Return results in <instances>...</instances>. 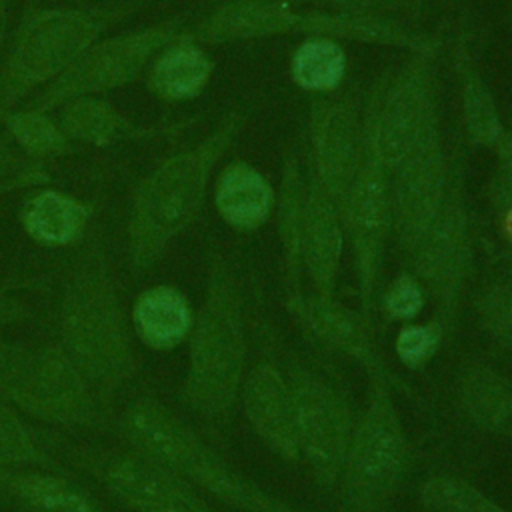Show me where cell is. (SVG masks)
Segmentation results:
<instances>
[{
	"mask_svg": "<svg viewBox=\"0 0 512 512\" xmlns=\"http://www.w3.org/2000/svg\"><path fill=\"white\" fill-rule=\"evenodd\" d=\"M306 198V168H302L298 148L286 146L280 162V178L276 188V234L282 254V268L288 292H300L302 270V224Z\"/></svg>",
	"mask_w": 512,
	"mask_h": 512,
	"instance_id": "obj_27",
	"label": "cell"
},
{
	"mask_svg": "<svg viewBox=\"0 0 512 512\" xmlns=\"http://www.w3.org/2000/svg\"><path fill=\"white\" fill-rule=\"evenodd\" d=\"M64 458L92 476L130 512H186L208 504L200 490L152 456L132 448H104L56 440Z\"/></svg>",
	"mask_w": 512,
	"mask_h": 512,
	"instance_id": "obj_12",
	"label": "cell"
},
{
	"mask_svg": "<svg viewBox=\"0 0 512 512\" xmlns=\"http://www.w3.org/2000/svg\"><path fill=\"white\" fill-rule=\"evenodd\" d=\"M344 244L342 206L306 170L302 270L312 292L328 298L336 296Z\"/></svg>",
	"mask_w": 512,
	"mask_h": 512,
	"instance_id": "obj_18",
	"label": "cell"
},
{
	"mask_svg": "<svg viewBox=\"0 0 512 512\" xmlns=\"http://www.w3.org/2000/svg\"><path fill=\"white\" fill-rule=\"evenodd\" d=\"M46 180L48 176L38 162H24L6 146H0V192L36 186Z\"/></svg>",
	"mask_w": 512,
	"mask_h": 512,
	"instance_id": "obj_37",
	"label": "cell"
},
{
	"mask_svg": "<svg viewBox=\"0 0 512 512\" xmlns=\"http://www.w3.org/2000/svg\"><path fill=\"white\" fill-rule=\"evenodd\" d=\"M472 310L478 326L492 342L512 348V278H496L480 286Z\"/></svg>",
	"mask_w": 512,
	"mask_h": 512,
	"instance_id": "obj_33",
	"label": "cell"
},
{
	"mask_svg": "<svg viewBox=\"0 0 512 512\" xmlns=\"http://www.w3.org/2000/svg\"><path fill=\"white\" fill-rule=\"evenodd\" d=\"M416 496L428 512H512L472 482L454 474H434L420 482Z\"/></svg>",
	"mask_w": 512,
	"mask_h": 512,
	"instance_id": "obj_32",
	"label": "cell"
},
{
	"mask_svg": "<svg viewBox=\"0 0 512 512\" xmlns=\"http://www.w3.org/2000/svg\"><path fill=\"white\" fill-rule=\"evenodd\" d=\"M284 308L314 348L350 360L366 374L388 370L372 336V320L360 310L344 306L336 296L328 298L306 290L286 292Z\"/></svg>",
	"mask_w": 512,
	"mask_h": 512,
	"instance_id": "obj_16",
	"label": "cell"
},
{
	"mask_svg": "<svg viewBox=\"0 0 512 512\" xmlns=\"http://www.w3.org/2000/svg\"><path fill=\"white\" fill-rule=\"evenodd\" d=\"M368 390L346 446L334 486L336 512H386L410 464L412 446L394 400V374H366Z\"/></svg>",
	"mask_w": 512,
	"mask_h": 512,
	"instance_id": "obj_4",
	"label": "cell"
},
{
	"mask_svg": "<svg viewBox=\"0 0 512 512\" xmlns=\"http://www.w3.org/2000/svg\"><path fill=\"white\" fill-rule=\"evenodd\" d=\"M126 12L124 8H36L26 12L0 68V108L12 110L22 98L60 78Z\"/></svg>",
	"mask_w": 512,
	"mask_h": 512,
	"instance_id": "obj_6",
	"label": "cell"
},
{
	"mask_svg": "<svg viewBox=\"0 0 512 512\" xmlns=\"http://www.w3.org/2000/svg\"><path fill=\"white\" fill-rule=\"evenodd\" d=\"M446 332L434 320L406 322L394 340L396 358L410 370L424 368L442 348Z\"/></svg>",
	"mask_w": 512,
	"mask_h": 512,
	"instance_id": "obj_35",
	"label": "cell"
},
{
	"mask_svg": "<svg viewBox=\"0 0 512 512\" xmlns=\"http://www.w3.org/2000/svg\"><path fill=\"white\" fill-rule=\"evenodd\" d=\"M192 322L194 308L188 296L172 284L148 286L132 302V332L150 350L178 348L188 340Z\"/></svg>",
	"mask_w": 512,
	"mask_h": 512,
	"instance_id": "obj_26",
	"label": "cell"
},
{
	"mask_svg": "<svg viewBox=\"0 0 512 512\" xmlns=\"http://www.w3.org/2000/svg\"><path fill=\"white\" fill-rule=\"evenodd\" d=\"M22 350H24L22 344H16V342L0 336V394L22 356Z\"/></svg>",
	"mask_w": 512,
	"mask_h": 512,
	"instance_id": "obj_40",
	"label": "cell"
},
{
	"mask_svg": "<svg viewBox=\"0 0 512 512\" xmlns=\"http://www.w3.org/2000/svg\"><path fill=\"white\" fill-rule=\"evenodd\" d=\"M0 122L14 138L18 148L32 160H48L74 152V142L62 132L60 124L48 114L34 110H4L0 108Z\"/></svg>",
	"mask_w": 512,
	"mask_h": 512,
	"instance_id": "obj_31",
	"label": "cell"
},
{
	"mask_svg": "<svg viewBox=\"0 0 512 512\" xmlns=\"http://www.w3.org/2000/svg\"><path fill=\"white\" fill-rule=\"evenodd\" d=\"M186 16L174 14L154 24L98 38L60 78L36 92L26 110L48 114L82 96H102L132 84L152 58L184 30Z\"/></svg>",
	"mask_w": 512,
	"mask_h": 512,
	"instance_id": "obj_11",
	"label": "cell"
},
{
	"mask_svg": "<svg viewBox=\"0 0 512 512\" xmlns=\"http://www.w3.org/2000/svg\"><path fill=\"white\" fill-rule=\"evenodd\" d=\"M18 412L64 430L102 432L114 426L102 400L58 340L24 346L2 394Z\"/></svg>",
	"mask_w": 512,
	"mask_h": 512,
	"instance_id": "obj_8",
	"label": "cell"
},
{
	"mask_svg": "<svg viewBox=\"0 0 512 512\" xmlns=\"http://www.w3.org/2000/svg\"><path fill=\"white\" fill-rule=\"evenodd\" d=\"M186 512H216L210 504H204V506H198V508H192V510H186Z\"/></svg>",
	"mask_w": 512,
	"mask_h": 512,
	"instance_id": "obj_44",
	"label": "cell"
},
{
	"mask_svg": "<svg viewBox=\"0 0 512 512\" xmlns=\"http://www.w3.org/2000/svg\"><path fill=\"white\" fill-rule=\"evenodd\" d=\"M298 20L300 8L278 0H224L188 32L202 46H222L292 36Z\"/></svg>",
	"mask_w": 512,
	"mask_h": 512,
	"instance_id": "obj_19",
	"label": "cell"
},
{
	"mask_svg": "<svg viewBox=\"0 0 512 512\" xmlns=\"http://www.w3.org/2000/svg\"><path fill=\"white\" fill-rule=\"evenodd\" d=\"M510 6H512V0H510Z\"/></svg>",
	"mask_w": 512,
	"mask_h": 512,
	"instance_id": "obj_46",
	"label": "cell"
},
{
	"mask_svg": "<svg viewBox=\"0 0 512 512\" xmlns=\"http://www.w3.org/2000/svg\"><path fill=\"white\" fill-rule=\"evenodd\" d=\"M238 406L254 436L274 456L290 464L300 462L292 390L278 356L260 350L248 364Z\"/></svg>",
	"mask_w": 512,
	"mask_h": 512,
	"instance_id": "obj_17",
	"label": "cell"
},
{
	"mask_svg": "<svg viewBox=\"0 0 512 512\" xmlns=\"http://www.w3.org/2000/svg\"><path fill=\"white\" fill-rule=\"evenodd\" d=\"M496 154V166L500 168H512V128H504L500 140L492 148Z\"/></svg>",
	"mask_w": 512,
	"mask_h": 512,
	"instance_id": "obj_41",
	"label": "cell"
},
{
	"mask_svg": "<svg viewBox=\"0 0 512 512\" xmlns=\"http://www.w3.org/2000/svg\"><path fill=\"white\" fill-rule=\"evenodd\" d=\"M404 260L434 300L436 312L432 320L442 326L446 338L452 336L474 274V228L466 192V156L460 144L452 146L446 198L416 248Z\"/></svg>",
	"mask_w": 512,
	"mask_h": 512,
	"instance_id": "obj_7",
	"label": "cell"
},
{
	"mask_svg": "<svg viewBox=\"0 0 512 512\" xmlns=\"http://www.w3.org/2000/svg\"><path fill=\"white\" fill-rule=\"evenodd\" d=\"M342 220L352 252L360 312L370 320L380 288L386 246L392 238V216L388 168L366 130L360 166L342 200Z\"/></svg>",
	"mask_w": 512,
	"mask_h": 512,
	"instance_id": "obj_13",
	"label": "cell"
},
{
	"mask_svg": "<svg viewBox=\"0 0 512 512\" xmlns=\"http://www.w3.org/2000/svg\"><path fill=\"white\" fill-rule=\"evenodd\" d=\"M92 214V204L72 194L46 188L24 202L20 224L26 236L36 244L66 248L82 240Z\"/></svg>",
	"mask_w": 512,
	"mask_h": 512,
	"instance_id": "obj_28",
	"label": "cell"
},
{
	"mask_svg": "<svg viewBox=\"0 0 512 512\" xmlns=\"http://www.w3.org/2000/svg\"><path fill=\"white\" fill-rule=\"evenodd\" d=\"M486 196L498 224L512 216V168H494Z\"/></svg>",
	"mask_w": 512,
	"mask_h": 512,
	"instance_id": "obj_38",
	"label": "cell"
},
{
	"mask_svg": "<svg viewBox=\"0 0 512 512\" xmlns=\"http://www.w3.org/2000/svg\"><path fill=\"white\" fill-rule=\"evenodd\" d=\"M8 34V4L6 0H0V50Z\"/></svg>",
	"mask_w": 512,
	"mask_h": 512,
	"instance_id": "obj_43",
	"label": "cell"
},
{
	"mask_svg": "<svg viewBox=\"0 0 512 512\" xmlns=\"http://www.w3.org/2000/svg\"><path fill=\"white\" fill-rule=\"evenodd\" d=\"M276 188L264 172L236 158L214 182V208L222 222L240 234L260 230L274 214Z\"/></svg>",
	"mask_w": 512,
	"mask_h": 512,
	"instance_id": "obj_24",
	"label": "cell"
},
{
	"mask_svg": "<svg viewBox=\"0 0 512 512\" xmlns=\"http://www.w3.org/2000/svg\"><path fill=\"white\" fill-rule=\"evenodd\" d=\"M0 494L24 512H112L80 482L54 470L0 468Z\"/></svg>",
	"mask_w": 512,
	"mask_h": 512,
	"instance_id": "obj_25",
	"label": "cell"
},
{
	"mask_svg": "<svg viewBox=\"0 0 512 512\" xmlns=\"http://www.w3.org/2000/svg\"><path fill=\"white\" fill-rule=\"evenodd\" d=\"M426 298L428 294L422 282L410 270H402L392 278V282L384 290L382 310L390 320L406 324L420 316Z\"/></svg>",
	"mask_w": 512,
	"mask_h": 512,
	"instance_id": "obj_36",
	"label": "cell"
},
{
	"mask_svg": "<svg viewBox=\"0 0 512 512\" xmlns=\"http://www.w3.org/2000/svg\"><path fill=\"white\" fill-rule=\"evenodd\" d=\"M440 42L408 52L404 62L382 72L362 102L364 130L388 172L440 118L436 58Z\"/></svg>",
	"mask_w": 512,
	"mask_h": 512,
	"instance_id": "obj_9",
	"label": "cell"
},
{
	"mask_svg": "<svg viewBox=\"0 0 512 512\" xmlns=\"http://www.w3.org/2000/svg\"><path fill=\"white\" fill-rule=\"evenodd\" d=\"M116 4H120V2H124V8H128V2H134V0H114Z\"/></svg>",
	"mask_w": 512,
	"mask_h": 512,
	"instance_id": "obj_45",
	"label": "cell"
},
{
	"mask_svg": "<svg viewBox=\"0 0 512 512\" xmlns=\"http://www.w3.org/2000/svg\"><path fill=\"white\" fill-rule=\"evenodd\" d=\"M458 412L476 430L512 440V378L498 368L470 360L454 378Z\"/></svg>",
	"mask_w": 512,
	"mask_h": 512,
	"instance_id": "obj_22",
	"label": "cell"
},
{
	"mask_svg": "<svg viewBox=\"0 0 512 512\" xmlns=\"http://www.w3.org/2000/svg\"><path fill=\"white\" fill-rule=\"evenodd\" d=\"M290 80L308 96L334 94L348 74V52L340 40L304 36L290 54Z\"/></svg>",
	"mask_w": 512,
	"mask_h": 512,
	"instance_id": "obj_29",
	"label": "cell"
},
{
	"mask_svg": "<svg viewBox=\"0 0 512 512\" xmlns=\"http://www.w3.org/2000/svg\"><path fill=\"white\" fill-rule=\"evenodd\" d=\"M308 166L312 178L342 206L362 158V102L350 92L310 96Z\"/></svg>",
	"mask_w": 512,
	"mask_h": 512,
	"instance_id": "obj_15",
	"label": "cell"
},
{
	"mask_svg": "<svg viewBox=\"0 0 512 512\" xmlns=\"http://www.w3.org/2000/svg\"><path fill=\"white\" fill-rule=\"evenodd\" d=\"M258 512H298V510L292 504H288L286 500H282V498H278V496H274L266 490L264 496H262Z\"/></svg>",
	"mask_w": 512,
	"mask_h": 512,
	"instance_id": "obj_42",
	"label": "cell"
},
{
	"mask_svg": "<svg viewBox=\"0 0 512 512\" xmlns=\"http://www.w3.org/2000/svg\"><path fill=\"white\" fill-rule=\"evenodd\" d=\"M452 148L446 146L442 120L388 172L392 240L406 258L436 218L450 182Z\"/></svg>",
	"mask_w": 512,
	"mask_h": 512,
	"instance_id": "obj_14",
	"label": "cell"
},
{
	"mask_svg": "<svg viewBox=\"0 0 512 512\" xmlns=\"http://www.w3.org/2000/svg\"><path fill=\"white\" fill-rule=\"evenodd\" d=\"M178 402L214 430H226L248 370V314L236 268L218 246L208 250L206 286L188 334Z\"/></svg>",
	"mask_w": 512,
	"mask_h": 512,
	"instance_id": "obj_1",
	"label": "cell"
},
{
	"mask_svg": "<svg viewBox=\"0 0 512 512\" xmlns=\"http://www.w3.org/2000/svg\"><path fill=\"white\" fill-rule=\"evenodd\" d=\"M452 70L456 78V94L460 108V126L466 144L492 150L504 132V122L474 56L470 32L460 28L452 44Z\"/></svg>",
	"mask_w": 512,
	"mask_h": 512,
	"instance_id": "obj_21",
	"label": "cell"
},
{
	"mask_svg": "<svg viewBox=\"0 0 512 512\" xmlns=\"http://www.w3.org/2000/svg\"><path fill=\"white\" fill-rule=\"evenodd\" d=\"M246 120V108H228L210 132L168 154L138 180L126 216V260L134 276L152 270L170 244L194 224L212 174Z\"/></svg>",
	"mask_w": 512,
	"mask_h": 512,
	"instance_id": "obj_2",
	"label": "cell"
},
{
	"mask_svg": "<svg viewBox=\"0 0 512 512\" xmlns=\"http://www.w3.org/2000/svg\"><path fill=\"white\" fill-rule=\"evenodd\" d=\"M32 316L30 308L16 296L10 294L8 288L0 286V330L16 324L28 322Z\"/></svg>",
	"mask_w": 512,
	"mask_h": 512,
	"instance_id": "obj_39",
	"label": "cell"
},
{
	"mask_svg": "<svg viewBox=\"0 0 512 512\" xmlns=\"http://www.w3.org/2000/svg\"><path fill=\"white\" fill-rule=\"evenodd\" d=\"M58 124L62 132L78 144L108 148L120 142L150 140L156 136H172L182 132L190 122L144 126L122 114L110 100L102 96H82L62 104Z\"/></svg>",
	"mask_w": 512,
	"mask_h": 512,
	"instance_id": "obj_20",
	"label": "cell"
},
{
	"mask_svg": "<svg viewBox=\"0 0 512 512\" xmlns=\"http://www.w3.org/2000/svg\"><path fill=\"white\" fill-rule=\"evenodd\" d=\"M56 340L110 406L138 374L132 324L100 242L86 248L62 282Z\"/></svg>",
	"mask_w": 512,
	"mask_h": 512,
	"instance_id": "obj_3",
	"label": "cell"
},
{
	"mask_svg": "<svg viewBox=\"0 0 512 512\" xmlns=\"http://www.w3.org/2000/svg\"><path fill=\"white\" fill-rule=\"evenodd\" d=\"M282 364L292 390L300 462L306 464L316 490L330 494L342 470L356 410L342 386L318 364L294 352Z\"/></svg>",
	"mask_w": 512,
	"mask_h": 512,
	"instance_id": "obj_10",
	"label": "cell"
},
{
	"mask_svg": "<svg viewBox=\"0 0 512 512\" xmlns=\"http://www.w3.org/2000/svg\"><path fill=\"white\" fill-rule=\"evenodd\" d=\"M114 428L128 446L152 456L202 494L240 512L260 510L266 490L236 470L164 402L134 398L114 418Z\"/></svg>",
	"mask_w": 512,
	"mask_h": 512,
	"instance_id": "obj_5",
	"label": "cell"
},
{
	"mask_svg": "<svg viewBox=\"0 0 512 512\" xmlns=\"http://www.w3.org/2000/svg\"><path fill=\"white\" fill-rule=\"evenodd\" d=\"M214 70L216 62L208 50L182 30L152 58L144 80L158 100L178 104L196 100L210 84Z\"/></svg>",
	"mask_w": 512,
	"mask_h": 512,
	"instance_id": "obj_23",
	"label": "cell"
},
{
	"mask_svg": "<svg viewBox=\"0 0 512 512\" xmlns=\"http://www.w3.org/2000/svg\"><path fill=\"white\" fill-rule=\"evenodd\" d=\"M54 448L36 434L8 400L0 396V468H38L60 472Z\"/></svg>",
	"mask_w": 512,
	"mask_h": 512,
	"instance_id": "obj_30",
	"label": "cell"
},
{
	"mask_svg": "<svg viewBox=\"0 0 512 512\" xmlns=\"http://www.w3.org/2000/svg\"><path fill=\"white\" fill-rule=\"evenodd\" d=\"M296 8H312L340 14L376 16L390 20H418L434 0H278Z\"/></svg>",
	"mask_w": 512,
	"mask_h": 512,
	"instance_id": "obj_34",
	"label": "cell"
}]
</instances>
